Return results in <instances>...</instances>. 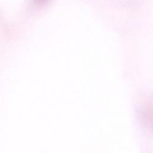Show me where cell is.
I'll return each mask as SVG.
<instances>
[{
  "instance_id": "1",
  "label": "cell",
  "mask_w": 153,
  "mask_h": 153,
  "mask_svg": "<svg viewBox=\"0 0 153 153\" xmlns=\"http://www.w3.org/2000/svg\"><path fill=\"white\" fill-rule=\"evenodd\" d=\"M38 1H44V0H37Z\"/></svg>"
}]
</instances>
